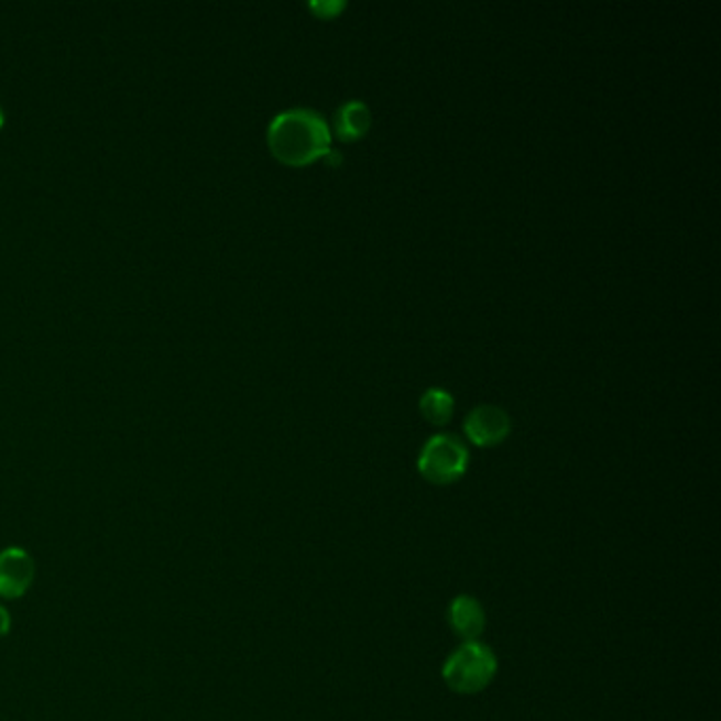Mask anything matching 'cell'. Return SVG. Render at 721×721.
Here are the masks:
<instances>
[{
    "label": "cell",
    "instance_id": "6da1fadb",
    "mask_svg": "<svg viewBox=\"0 0 721 721\" xmlns=\"http://www.w3.org/2000/svg\"><path fill=\"white\" fill-rule=\"evenodd\" d=\"M271 153L288 165H307L330 151V128L314 108H288L269 123Z\"/></svg>",
    "mask_w": 721,
    "mask_h": 721
},
{
    "label": "cell",
    "instance_id": "7a4b0ae2",
    "mask_svg": "<svg viewBox=\"0 0 721 721\" xmlns=\"http://www.w3.org/2000/svg\"><path fill=\"white\" fill-rule=\"evenodd\" d=\"M498 658L489 645L463 642L443 667L445 684L457 695H479L495 677Z\"/></svg>",
    "mask_w": 721,
    "mask_h": 721
},
{
    "label": "cell",
    "instance_id": "3957f363",
    "mask_svg": "<svg viewBox=\"0 0 721 721\" xmlns=\"http://www.w3.org/2000/svg\"><path fill=\"white\" fill-rule=\"evenodd\" d=\"M468 461V447L455 434H436L422 449L417 466L426 481L449 484L463 477Z\"/></svg>",
    "mask_w": 721,
    "mask_h": 721
},
{
    "label": "cell",
    "instance_id": "277c9868",
    "mask_svg": "<svg viewBox=\"0 0 721 721\" xmlns=\"http://www.w3.org/2000/svg\"><path fill=\"white\" fill-rule=\"evenodd\" d=\"M36 562L22 546L0 550V599H22L34 585Z\"/></svg>",
    "mask_w": 721,
    "mask_h": 721
},
{
    "label": "cell",
    "instance_id": "5b68a950",
    "mask_svg": "<svg viewBox=\"0 0 721 721\" xmlns=\"http://www.w3.org/2000/svg\"><path fill=\"white\" fill-rule=\"evenodd\" d=\"M463 429L474 445L493 447L510 434V417L504 408L495 404H479L468 413Z\"/></svg>",
    "mask_w": 721,
    "mask_h": 721
},
{
    "label": "cell",
    "instance_id": "8992f818",
    "mask_svg": "<svg viewBox=\"0 0 721 721\" xmlns=\"http://www.w3.org/2000/svg\"><path fill=\"white\" fill-rule=\"evenodd\" d=\"M449 624L463 642H477L487 626V614L479 599L470 594L455 597L449 608Z\"/></svg>",
    "mask_w": 721,
    "mask_h": 721
},
{
    "label": "cell",
    "instance_id": "52a82bcc",
    "mask_svg": "<svg viewBox=\"0 0 721 721\" xmlns=\"http://www.w3.org/2000/svg\"><path fill=\"white\" fill-rule=\"evenodd\" d=\"M371 128V110L360 100H349L335 114V130L343 140H358Z\"/></svg>",
    "mask_w": 721,
    "mask_h": 721
},
{
    "label": "cell",
    "instance_id": "ba28073f",
    "mask_svg": "<svg viewBox=\"0 0 721 721\" xmlns=\"http://www.w3.org/2000/svg\"><path fill=\"white\" fill-rule=\"evenodd\" d=\"M454 396L449 392H445L443 387H429L424 392L419 406L428 422L436 426H443L454 415Z\"/></svg>",
    "mask_w": 721,
    "mask_h": 721
},
{
    "label": "cell",
    "instance_id": "9c48e42d",
    "mask_svg": "<svg viewBox=\"0 0 721 721\" xmlns=\"http://www.w3.org/2000/svg\"><path fill=\"white\" fill-rule=\"evenodd\" d=\"M346 2L343 0H314L309 2V9L318 13L320 18H335L339 11H343Z\"/></svg>",
    "mask_w": 721,
    "mask_h": 721
},
{
    "label": "cell",
    "instance_id": "30bf717a",
    "mask_svg": "<svg viewBox=\"0 0 721 721\" xmlns=\"http://www.w3.org/2000/svg\"><path fill=\"white\" fill-rule=\"evenodd\" d=\"M11 626H13V622H11V614H9V610L0 603V640L2 637H7L9 633H11Z\"/></svg>",
    "mask_w": 721,
    "mask_h": 721
},
{
    "label": "cell",
    "instance_id": "8fae6325",
    "mask_svg": "<svg viewBox=\"0 0 721 721\" xmlns=\"http://www.w3.org/2000/svg\"><path fill=\"white\" fill-rule=\"evenodd\" d=\"M324 160L328 161V163H330L332 167H337V165H341V161H343V155H341L339 151H332V149H330V151H328V153L324 155Z\"/></svg>",
    "mask_w": 721,
    "mask_h": 721
},
{
    "label": "cell",
    "instance_id": "7c38bea8",
    "mask_svg": "<svg viewBox=\"0 0 721 721\" xmlns=\"http://www.w3.org/2000/svg\"><path fill=\"white\" fill-rule=\"evenodd\" d=\"M2 125H4V110L0 107V130H2Z\"/></svg>",
    "mask_w": 721,
    "mask_h": 721
}]
</instances>
